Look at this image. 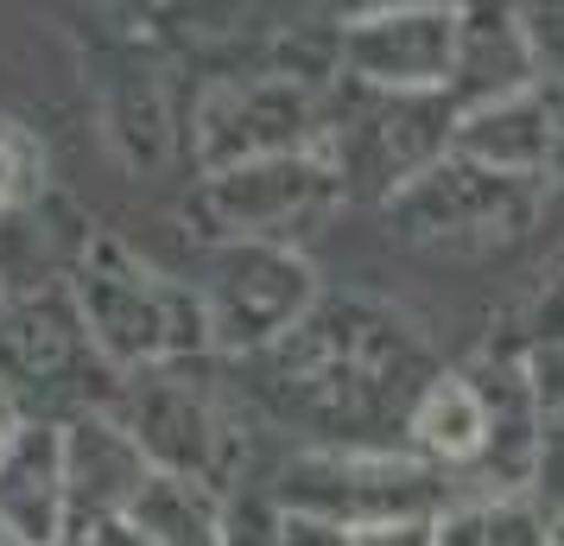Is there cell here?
Wrapping results in <instances>:
<instances>
[{
	"label": "cell",
	"mask_w": 564,
	"mask_h": 546,
	"mask_svg": "<svg viewBox=\"0 0 564 546\" xmlns=\"http://www.w3.org/2000/svg\"><path fill=\"white\" fill-rule=\"evenodd\" d=\"M280 508L305 521H330L343 534H368V527H393V521H432V470L406 464V458H375V451H324V458H299L280 483Z\"/></svg>",
	"instance_id": "7a4b0ae2"
},
{
	"label": "cell",
	"mask_w": 564,
	"mask_h": 546,
	"mask_svg": "<svg viewBox=\"0 0 564 546\" xmlns=\"http://www.w3.org/2000/svg\"><path fill=\"white\" fill-rule=\"evenodd\" d=\"M330 165L317 153H280L254 159V165H229L209 179V210L235 242H267V235L292 229L305 210L330 197Z\"/></svg>",
	"instance_id": "8992f818"
},
{
	"label": "cell",
	"mask_w": 564,
	"mask_h": 546,
	"mask_svg": "<svg viewBox=\"0 0 564 546\" xmlns=\"http://www.w3.org/2000/svg\"><path fill=\"white\" fill-rule=\"evenodd\" d=\"M393 210H400L406 235H488L495 223H520L527 179H501V172H482L451 153L425 179H412L393 197Z\"/></svg>",
	"instance_id": "ba28073f"
},
{
	"label": "cell",
	"mask_w": 564,
	"mask_h": 546,
	"mask_svg": "<svg viewBox=\"0 0 564 546\" xmlns=\"http://www.w3.org/2000/svg\"><path fill=\"white\" fill-rule=\"evenodd\" d=\"M280 546H356V534H343V527H330V521L285 515L280 521Z\"/></svg>",
	"instance_id": "e0dca14e"
},
{
	"label": "cell",
	"mask_w": 564,
	"mask_h": 546,
	"mask_svg": "<svg viewBox=\"0 0 564 546\" xmlns=\"http://www.w3.org/2000/svg\"><path fill=\"white\" fill-rule=\"evenodd\" d=\"M343 71L375 96H444L463 57V7H387L336 39Z\"/></svg>",
	"instance_id": "277c9868"
},
{
	"label": "cell",
	"mask_w": 564,
	"mask_h": 546,
	"mask_svg": "<svg viewBox=\"0 0 564 546\" xmlns=\"http://www.w3.org/2000/svg\"><path fill=\"white\" fill-rule=\"evenodd\" d=\"M311 299H317V280H311V267L292 248H280V242H235L209 267V292H204L209 343H223V350L280 343L305 324Z\"/></svg>",
	"instance_id": "3957f363"
},
{
	"label": "cell",
	"mask_w": 564,
	"mask_h": 546,
	"mask_svg": "<svg viewBox=\"0 0 564 546\" xmlns=\"http://www.w3.org/2000/svg\"><path fill=\"white\" fill-rule=\"evenodd\" d=\"M32 184H39V147L13 121H0V216L26 204Z\"/></svg>",
	"instance_id": "9a60e30c"
},
{
	"label": "cell",
	"mask_w": 564,
	"mask_h": 546,
	"mask_svg": "<svg viewBox=\"0 0 564 546\" xmlns=\"http://www.w3.org/2000/svg\"><path fill=\"white\" fill-rule=\"evenodd\" d=\"M495 419H488V394L469 375H432L419 400H412V445L419 458L437 470H482Z\"/></svg>",
	"instance_id": "8fae6325"
},
{
	"label": "cell",
	"mask_w": 564,
	"mask_h": 546,
	"mask_svg": "<svg viewBox=\"0 0 564 546\" xmlns=\"http://www.w3.org/2000/svg\"><path fill=\"white\" fill-rule=\"evenodd\" d=\"M89 350L83 312L70 292L20 299L0 312V382L7 388H52L57 375H70Z\"/></svg>",
	"instance_id": "30bf717a"
},
{
	"label": "cell",
	"mask_w": 564,
	"mask_h": 546,
	"mask_svg": "<svg viewBox=\"0 0 564 546\" xmlns=\"http://www.w3.org/2000/svg\"><path fill=\"white\" fill-rule=\"evenodd\" d=\"M0 534H13L20 546H64L77 534L57 426H26L20 419V432L0 451Z\"/></svg>",
	"instance_id": "9c48e42d"
},
{
	"label": "cell",
	"mask_w": 564,
	"mask_h": 546,
	"mask_svg": "<svg viewBox=\"0 0 564 546\" xmlns=\"http://www.w3.org/2000/svg\"><path fill=\"white\" fill-rule=\"evenodd\" d=\"M527 388H533V414H539V439H545V458L564 445V343H539L527 356Z\"/></svg>",
	"instance_id": "5bb4252c"
},
{
	"label": "cell",
	"mask_w": 564,
	"mask_h": 546,
	"mask_svg": "<svg viewBox=\"0 0 564 546\" xmlns=\"http://www.w3.org/2000/svg\"><path fill=\"white\" fill-rule=\"evenodd\" d=\"M64 445V490H70V521H121L133 508V495L147 490L153 458L140 451V439L128 432V419L108 414H77L57 426Z\"/></svg>",
	"instance_id": "52a82bcc"
},
{
	"label": "cell",
	"mask_w": 564,
	"mask_h": 546,
	"mask_svg": "<svg viewBox=\"0 0 564 546\" xmlns=\"http://www.w3.org/2000/svg\"><path fill=\"white\" fill-rule=\"evenodd\" d=\"M128 432L140 439V451L153 458V470L172 477H197L223 495L235 464V432L223 426V414L209 407L191 382H147V394L133 400Z\"/></svg>",
	"instance_id": "5b68a950"
},
{
	"label": "cell",
	"mask_w": 564,
	"mask_h": 546,
	"mask_svg": "<svg viewBox=\"0 0 564 546\" xmlns=\"http://www.w3.org/2000/svg\"><path fill=\"white\" fill-rule=\"evenodd\" d=\"M545 546H564V521H552V540H545Z\"/></svg>",
	"instance_id": "44dd1931"
},
{
	"label": "cell",
	"mask_w": 564,
	"mask_h": 546,
	"mask_svg": "<svg viewBox=\"0 0 564 546\" xmlns=\"http://www.w3.org/2000/svg\"><path fill=\"white\" fill-rule=\"evenodd\" d=\"M133 534H147L153 546H223L229 527V495H216L197 477H172L153 470L147 490L133 495V508L121 515Z\"/></svg>",
	"instance_id": "7c38bea8"
},
{
	"label": "cell",
	"mask_w": 564,
	"mask_h": 546,
	"mask_svg": "<svg viewBox=\"0 0 564 546\" xmlns=\"http://www.w3.org/2000/svg\"><path fill=\"white\" fill-rule=\"evenodd\" d=\"M280 521H285L280 502H267V495H229L223 546H280Z\"/></svg>",
	"instance_id": "2e32d148"
},
{
	"label": "cell",
	"mask_w": 564,
	"mask_h": 546,
	"mask_svg": "<svg viewBox=\"0 0 564 546\" xmlns=\"http://www.w3.org/2000/svg\"><path fill=\"white\" fill-rule=\"evenodd\" d=\"M539 343H564V280H552V292L539 299Z\"/></svg>",
	"instance_id": "ffe728a7"
},
{
	"label": "cell",
	"mask_w": 564,
	"mask_h": 546,
	"mask_svg": "<svg viewBox=\"0 0 564 546\" xmlns=\"http://www.w3.org/2000/svg\"><path fill=\"white\" fill-rule=\"evenodd\" d=\"M77 546H153V540L133 534L128 521H89V527H77Z\"/></svg>",
	"instance_id": "d6986e66"
},
{
	"label": "cell",
	"mask_w": 564,
	"mask_h": 546,
	"mask_svg": "<svg viewBox=\"0 0 564 546\" xmlns=\"http://www.w3.org/2000/svg\"><path fill=\"white\" fill-rule=\"evenodd\" d=\"M83 312V331L102 350L108 363H165L209 343L204 299H184L165 280H153L147 267H133L121 248H96V260H83L77 287H70Z\"/></svg>",
	"instance_id": "6da1fadb"
},
{
	"label": "cell",
	"mask_w": 564,
	"mask_h": 546,
	"mask_svg": "<svg viewBox=\"0 0 564 546\" xmlns=\"http://www.w3.org/2000/svg\"><path fill=\"white\" fill-rule=\"evenodd\" d=\"M437 546H545L552 521L539 515L527 495H476V502H451L432 521Z\"/></svg>",
	"instance_id": "4fadbf2b"
},
{
	"label": "cell",
	"mask_w": 564,
	"mask_h": 546,
	"mask_svg": "<svg viewBox=\"0 0 564 546\" xmlns=\"http://www.w3.org/2000/svg\"><path fill=\"white\" fill-rule=\"evenodd\" d=\"M437 521V515H432ZM432 521H393V527H368L356 534V546H437Z\"/></svg>",
	"instance_id": "ac0fdd59"
}]
</instances>
